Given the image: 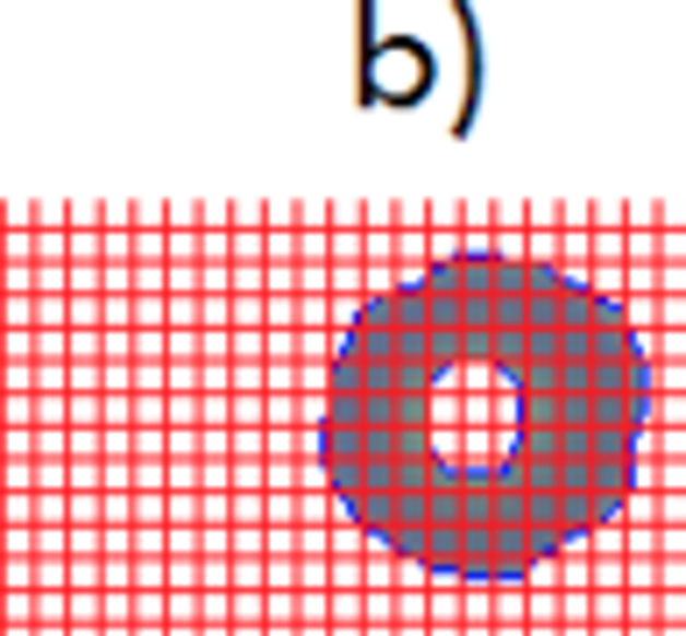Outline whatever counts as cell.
Masks as SVG:
<instances>
[{
    "mask_svg": "<svg viewBox=\"0 0 686 636\" xmlns=\"http://www.w3.org/2000/svg\"><path fill=\"white\" fill-rule=\"evenodd\" d=\"M460 623H488V587H460Z\"/></svg>",
    "mask_w": 686,
    "mask_h": 636,
    "instance_id": "2",
    "label": "cell"
},
{
    "mask_svg": "<svg viewBox=\"0 0 686 636\" xmlns=\"http://www.w3.org/2000/svg\"><path fill=\"white\" fill-rule=\"evenodd\" d=\"M659 623H686V587H659Z\"/></svg>",
    "mask_w": 686,
    "mask_h": 636,
    "instance_id": "3",
    "label": "cell"
},
{
    "mask_svg": "<svg viewBox=\"0 0 686 636\" xmlns=\"http://www.w3.org/2000/svg\"><path fill=\"white\" fill-rule=\"evenodd\" d=\"M644 403V332L623 297L488 240L362 291L305 452L368 544L496 587L616 517Z\"/></svg>",
    "mask_w": 686,
    "mask_h": 636,
    "instance_id": "1",
    "label": "cell"
}]
</instances>
